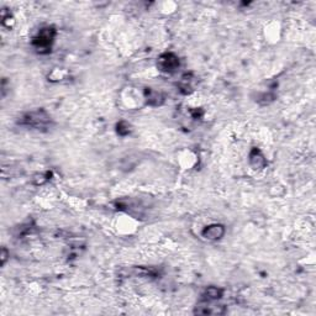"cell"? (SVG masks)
<instances>
[{"mask_svg": "<svg viewBox=\"0 0 316 316\" xmlns=\"http://www.w3.org/2000/svg\"><path fill=\"white\" fill-rule=\"evenodd\" d=\"M250 166L253 169H263L267 166L266 158L258 148L253 147L250 152Z\"/></svg>", "mask_w": 316, "mask_h": 316, "instance_id": "obj_5", "label": "cell"}, {"mask_svg": "<svg viewBox=\"0 0 316 316\" xmlns=\"http://www.w3.org/2000/svg\"><path fill=\"white\" fill-rule=\"evenodd\" d=\"M6 256H8V253H6V250L3 249V254H1V259H3V264L5 263L6 261Z\"/></svg>", "mask_w": 316, "mask_h": 316, "instance_id": "obj_8", "label": "cell"}, {"mask_svg": "<svg viewBox=\"0 0 316 316\" xmlns=\"http://www.w3.org/2000/svg\"><path fill=\"white\" fill-rule=\"evenodd\" d=\"M159 70L164 73H173L179 67V60L174 53L167 52L159 56L157 62Z\"/></svg>", "mask_w": 316, "mask_h": 316, "instance_id": "obj_3", "label": "cell"}, {"mask_svg": "<svg viewBox=\"0 0 316 316\" xmlns=\"http://www.w3.org/2000/svg\"><path fill=\"white\" fill-rule=\"evenodd\" d=\"M201 235L204 239L209 240V241H218V240L222 239V236L225 235V226L221 223H211L204 227Z\"/></svg>", "mask_w": 316, "mask_h": 316, "instance_id": "obj_4", "label": "cell"}, {"mask_svg": "<svg viewBox=\"0 0 316 316\" xmlns=\"http://www.w3.org/2000/svg\"><path fill=\"white\" fill-rule=\"evenodd\" d=\"M56 37V30L53 28H45L40 30L35 38L32 41V45L35 46L36 50L41 53H45L51 51L53 41Z\"/></svg>", "mask_w": 316, "mask_h": 316, "instance_id": "obj_2", "label": "cell"}, {"mask_svg": "<svg viewBox=\"0 0 316 316\" xmlns=\"http://www.w3.org/2000/svg\"><path fill=\"white\" fill-rule=\"evenodd\" d=\"M162 100H163V98H162L161 94L158 93V92L148 91V94H147L148 103L152 104V105H159Z\"/></svg>", "mask_w": 316, "mask_h": 316, "instance_id": "obj_7", "label": "cell"}, {"mask_svg": "<svg viewBox=\"0 0 316 316\" xmlns=\"http://www.w3.org/2000/svg\"><path fill=\"white\" fill-rule=\"evenodd\" d=\"M222 294H223V290L221 288H218V286H209V288L205 290L204 296L208 299V301H213V300H218V299H220L221 296H222Z\"/></svg>", "mask_w": 316, "mask_h": 316, "instance_id": "obj_6", "label": "cell"}, {"mask_svg": "<svg viewBox=\"0 0 316 316\" xmlns=\"http://www.w3.org/2000/svg\"><path fill=\"white\" fill-rule=\"evenodd\" d=\"M51 123V118L45 110H35L30 111V113L25 114V115L21 118L20 124L21 125L29 126V127L37 128V130H41V128H46Z\"/></svg>", "mask_w": 316, "mask_h": 316, "instance_id": "obj_1", "label": "cell"}]
</instances>
